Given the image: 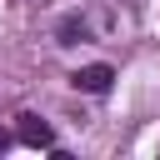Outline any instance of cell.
I'll use <instances>...</instances> for the list:
<instances>
[{
  "label": "cell",
  "instance_id": "6da1fadb",
  "mask_svg": "<svg viewBox=\"0 0 160 160\" xmlns=\"http://www.w3.org/2000/svg\"><path fill=\"white\" fill-rule=\"evenodd\" d=\"M15 140H20V145H30V150H50V145H55V130H50L40 115H20Z\"/></svg>",
  "mask_w": 160,
  "mask_h": 160
},
{
  "label": "cell",
  "instance_id": "7a4b0ae2",
  "mask_svg": "<svg viewBox=\"0 0 160 160\" xmlns=\"http://www.w3.org/2000/svg\"><path fill=\"white\" fill-rule=\"evenodd\" d=\"M110 80H115V70H110V65H85V70H75V75H70V85H75V90H85V95H105V90H110Z\"/></svg>",
  "mask_w": 160,
  "mask_h": 160
},
{
  "label": "cell",
  "instance_id": "3957f363",
  "mask_svg": "<svg viewBox=\"0 0 160 160\" xmlns=\"http://www.w3.org/2000/svg\"><path fill=\"white\" fill-rule=\"evenodd\" d=\"M85 35H90V25H85L80 15H70V20L60 25V45H75V40H85Z\"/></svg>",
  "mask_w": 160,
  "mask_h": 160
},
{
  "label": "cell",
  "instance_id": "277c9868",
  "mask_svg": "<svg viewBox=\"0 0 160 160\" xmlns=\"http://www.w3.org/2000/svg\"><path fill=\"white\" fill-rule=\"evenodd\" d=\"M5 150H10V135H5V130H0V155H5Z\"/></svg>",
  "mask_w": 160,
  "mask_h": 160
}]
</instances>
